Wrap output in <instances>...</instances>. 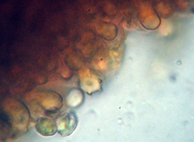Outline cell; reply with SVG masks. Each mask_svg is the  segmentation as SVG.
<instances>
[{"instance_id":"7a4b0ae2","label":"cell","mask_w":194,"mask_h":142,"mask_svg":"<svg viewBox=\"0 0 194 142\" xmlns=\"http://www.w3.org/2000/svg\"><path fill=\"white\" fill-rule=\"evenodd\" d=\"M35 127L39 134L45 136L54 135L57 130L56 123L52 120L45 117L39 118Z\"/></svg>"},{"instance_id":"3957f363","label":"cell","mask_w":194,"mask_h":142,"mask_svg":"<svg viewBox=\"0 0 194 142\" xmlns=\"http://www.w3.org/2000/svg\"><path fill=\"white\" fill-rule=\"evenodd\" d=\"M84 88L88 92L95 91L99 88V84L97 78L87 70L83 74Z\"/></svg>"},{"instance_id":"6da1fadb","label":"cell","mask_w":194,"mask_h":142,"mask_svg":"<svg viewBox=\"0 0 194 142\" xmlns=\"http://www.w3.org/2000/svg\"><path fill=\"white\" fill-rule=\"evenodd\" d=\"M77 123V119L74 113H66L59 119L56 124L57 130L62 136H68L75 130Z\"/></svg>"}]
</instances>
